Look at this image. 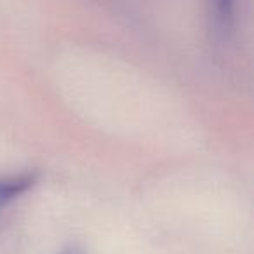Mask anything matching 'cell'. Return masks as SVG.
<instances>
[{
  "instance_id": "cell-1",
  "label": "cell",
  "mask_w": 254,
  "mask_h": 254,
  "mask_svg": "<svg viewBox=\"0 0 254 254\" xmlns=\"http://www.w3.org/2000/svg\"><path fill=\"white\" fill-rule=\"evenodd\" d=\"M35 181L33 174H14V176L0 178V212L4 211L11 202H14L19 195L30 190Z\"/></svg>"
},
{
  "instance_id": "cell-2",
  "label": "cell",
  "mask_w": 254,
  "mask_h": 254,
  "mask_svg": "<svg viewBox=\"0 0 254 254\" xmlns=\"http://www.w3.org/2000/svg\"><path fill=\"white\" fill-rule=\"evenodd\" d=\"M216 5H218V12L221 14V18H228L232 14L233 0H216Z\"/></svg>"
},
{
  "instance_id": "cell-3",
  "label": "cell",
  "mask_w": 254,
  "mask_h": 254,
  "mask_svg": "<svg viewBox=\"0 0 254 254\" xmlns=\"http://www.w3.org/2000/svg\"><path fill=\"white\" fill-rule=\"evenodd\" d=\"M58 254H84L80 249H77V247H68V249H63V251H60Z\"/></svg>"
}]
</instances>
